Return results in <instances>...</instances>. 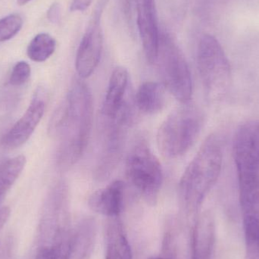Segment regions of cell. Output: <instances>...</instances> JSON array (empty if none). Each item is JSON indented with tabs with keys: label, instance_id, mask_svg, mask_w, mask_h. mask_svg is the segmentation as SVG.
I'll return each mask as SVG.
<instances>
[{
	"label": "cell",
	"instance_id": "obj_1",
	"mask_svg": "<svg viewBox=\"0 0 259 259\" xmlns=\"http://www.w3.org/2000/svg\"><path fill=\"white\" fill-rule=\"evenodd\" d=\"M93 117L92 94L84 82L76 79L53 114L49 128L51 135L60 139L57 163L62 170H68L81 158L89 142Z\"/></svg>",
	"mask_w": 259,
	"mask_h": 259
},
{
	"label": "cell",
	"instance_id": "obj_2",
	"mask_svg": "<svg viewBox=\"0 0 259 259\" xmlns=\"http://www.w3.org/2000/svg\"><path fill=\"white\" fill-rule=\"evenodd\" d=\"M223 141L220 135L207 137L184 170L178 186L180 206L187 216H197L199 209L222 172Z\"/></svg>",
	"mask_w": 259,
	"mask_h": 259
},
{
	"label": "cell",
	"instance_id": "obj_3",
	"mask_svg": "<svg viewBox=\"0 0 259 259\" xmlns=\"http://www.w3.org/2000/svg\"><path fill=\"white\" fill-rule=\"evenodd\" d=\"M233 156L243 219H259V118L246 121L236 131Z\"/></svg>",
	"mask_w": 259,
	"mask_h": 259
},
{
	"label": "cell",
	"instance_id": "obj_4",
	"mask_svg": "<svg viewBox=\"0 0 259 259\" xmlns=\"http://www.w3.org/2000/svg\"><path fill=\"white\" fill-rule=\"evenodd\" d=\"M204 124L202 111L191 103H184L163 121L157 134L161 155L174 159L185 155L200 135Z\"/></svg>",
	"mask_w": 259,
	"mask_h": 259
},
{
	"label": "cell",
	"instance_id": "obj_5",
	"mask_svg": "<svg viewBox=\"0 0 259 259\" xmlns=\"http://www.w3.org/2000/svg\"><path fill=\"white\" fill-rule=\"evenodd\" d=\"M134 118V109L129 100L115 116L100 115V147L94 170V178L97 181H106L119 164Z\"/></svg>",
	"mask_w": 259,
	"mask_h": 259
},
{
	"label": "cell",
	"instance_id": "obj_6",
	"mask_svg": "<svg viewBox=\"0 0 259 259\" xmlns=\"http://www.w3.org/2000/svg\"><path fill=\"white\" fill-rule=\"evenodd\" d=\"M196 65L208 100H223L231 88L232 73L225 50L212 35L204 34L199 39Z\"/></svg>",
	"mask_w": 259,
	"mask_h": 259
},
{
	"label": "cell",
	"instance_id": "obj_7",
	"mask_svg": "<svg viewBox=\"0 0 259 259\" xmlns=\"http://www.w3.org/2000/svg\"><path fill=\"white\" fill-rule=\"evenodd\" d=\"M126 176L130 184L149 205H155L163 184L161 163L144 137L133 143L126 160Z\"/></svg>",
	"mask_w": 259,
	"mask_h": 259
},
{
	"label": "cell",
	"instance_id": "obj_8",
	"mask_svg": "<svg viewBox=\"0 0 259 259\" xmlns=\"http://www.w3.org/2000/svg\"><path fill=\"white\" fill-rule=\"evenodd\" d=\"M163 86L177 100L190 103L193 80L182 50L168 34L161 35L158 59Z\"/></svg>",
	"mask_w": 259,
	"mask_h": 259
},
{
	"label": "cell",
	"instance_id": "obj_9",
	"mask_svg": "<svg viewBox=\"0 0 259 259\" xmlns=\"http://www.w3.org/2000/svg\"><path fill=\"white\" fill-rule=\"evenodd\" d=\"M38 248L59 243L71 235L69 191L65 181L56 183L49 192L38 229Z\"/></svg>",
	"mask_w": 259,
	"mask_h": 259
},
{
	"label": "cell",
	"instance_id": "obj_10",
	"mask_svg": "<svg viewBox=\"0 0 259 259\" xmlns=\"http://www.w3.org/2000/svg\"><path fill=\"white\" fill-rule=\"evenodd\" d=\"M47 94L38 88L24 115L2 137V146L13 149L23 146L31 137L45 113Z\"/></svg>",
	"mask_w": 259,
	"mask_h": 259
},
{
	"label": "cell",
	"instance_id": "obj_11",
	"mask_svg": "<svg viewBox=\"0 0 259 259\" xmlns=\"http://www.w3.org/2000/svg\"><path fill=\"white\" fill-rule=\"evenodd\" d=\"M102 9L96 12L77 49L75 68L80 79L92 75L98 67L103 48V34L100 25Z\"/></svg>",
	"mask_w": 259,
	"mask_h": 259
},
{
	"label": "cell",
	"instance_id": "obj_12",
	"mask_svg": "<svg viewBox=\"0 0 259 259\" xmlns=\"http://www.w3.org/2000/svg\"><path fill=\"white\" fill-rule=\"evenodd\" d=\"M137 27L146 59L156 63L160 46L159 27L155 0H134Z\"/></svg>",
	"mask_w": 259,
	"mask_h": 259
},
{
	"label": "cell",
	"instance_id": "obj_13",
	"mask_svg": "<svg viewBox=\"0 0 259 259\" xmlns=\"http://www.w3.org/2000/svg\"><path fill=\"white\" fill-rule=\"evenodd\" d=\"M215 243V222L210 211L198 214L190 237V259H211Z\"/></svg>",
	"mask_w": 259,
	"mask_h": 259
},
{
	"label": "cell",
	"instance_id": "obj_14",
	"mask_svg": "<svg viewBox=\"0 0 259 259\" xmlns=\"http://www.w3.org/2000/svg\"><path fill=\"white\" fill-rule=\"evenodd\" d=\"M124 201V184L115 181L92 193L88 200L90 208L107 218L120 217Z\"/></svg>",
	"mask_w": 259,
	"mask_h": 259
},
{
	"label": "cell",
	"instance_id": "obj_15",
	"mask_svg": "<svg viewBox=\"0 0 259 259\" xmlns=\"http://www.w3.org/2000/svg\"><path fill=\"white\" fill-rule=\"evenodd\" d=\"M128 87V71L124 67H117L111 74L100 115L112 117L118 114L129 100Z\"/></svg>",
	"mask_w": 259,
	"mask_h": 259
},
{
	"label": "cell",
	"instance_id": "obj_16",
	"mask_svg": "<svg viewBox=\"0 0 259 259\" xmlns=\"http://www.w3.org/2000/svg\"><path fill=\"white\" fill-rule=\"evenodd\" d=\"M97 237V225L92 218L82 219L72 231L69 259H90Z\"/></svg>",
	"mask_w": 259,
	"mask_h": 259
},
{
	"label": "cell",
	"instance_id": "obj_17",
	"mask_svg": "<svg viewBox=\"0 0 259 259\" xmlns=\"http://www.w3.org/2000/svg\"><path fill=\"white\" fill-rule=\"evenodd\" d=\"M105 259H133V252L120 217L108 218Z\"/></svg>",
	"mask_w": 259,
	"mask_h": 259
},
{
	"label": "cell",
	"instance_id": "obj_18",
	"mask_svg": "<svg viewBox=\"0 0 259 259\" xmlns=\"http://www.w3.org/2000/svg\"><path fill=\"white\" fill-rule=\"evenodd\" d=\"M165 88L162 83L146 81L139 87L134 105L146 115H155L163 110L166 103Z\"/></svg>",
	"mask_w": 259,
	"mask_h": 259
},
{
	"label": "cell",
	"instance_id": "obj_19",
	"mask_svg": "<svg viewBox=\"0 0 259 259\" xmlns=\"http://www.w3.org/2000/svg\"><path fill=\"white\" fill-rule=\"evenodd\" d=\"M27 159L23 155L0 163V199L16 182L25 167Z\"/></svg>",
	"mask_w": 259,
	"mask_h": 259
},
{
	"label": "cell",
	"instance_id": "obj_20",
	"mask_svg": "<svg viewBox=\"0 0 259 259\" xmlns=\"http://www.w3.org/2000/svg\"><path fill=\"white\" fill-rule=\"evenodd\" d=\"M56 41L47 33L36 34L29 42L27 55L30 60L35 62H46L56 51Z\"/></svg>",
	"mask_w": 259,
	"mask_h": 259
},
{
	"label": "cell",
	"instance_id": "obj_21",
	"mask_svg": "<svg viewBox=\"0 0 259 259\" xmlns=\"http://www.w3.org/2000/svg\"><path fill=\"white\" fill-rule=\"evenodd\" d=\"M71 236L56 244L47 247L38 248L36 259H69Z\"/></svg>",
	"mask_w": 259,
	"mask_h": 259
},
{
	"label": "cell",
	"instance_id": "obj_22",
	"mask_svg": "<svg viewBox=\"0 0 259 259\" xmlns=\"http://www.w3.org/2000/svg\"><path fill=\"white\" fill-rule=\"evenodd\" d=\"M22 27V17L18 14H11L0 19V42L15 37Z\"/></svg>",
	"mask_w": 259,
	"mask_h": 259
},
{
	"label": "cell",
	"instance_id": "obj_23",
	"mask_svg": "<svg viewBox=\"0 0 259 259\" xmlns=\"http://www.w3.org/2000/svg\"><path fill=\"white\" fill-rule=\"evenodd\" d=\"M31 74L30 65L24 61H20L14 65L9 77V83L13 87H21L27 83Z\"/></svg>",
	"mask_w": 259,
	"mask_h": 259
},
{
	"label": "cell",
	"instance_id": "obj_24",
	"mask_svg": "<svg viewBox=\"0 0 259 259\" xmlns=\"http://www.w3.org/2000/svg\"><path fill=\"white\" fill-rule=\"evenodd\" d=\"M245 259H259V234L245 235Z\"/></svg>",
	"mask_w": 259,
	"mask_h": 259
},
{
	"label": "cell",
	"instance_id": "obj_25",
	"mask_svg": "<svg viewBox=\"0 0 259 259\" xmlns=\"http://www.w3.org/2000/svg\"><path fill=\"white\" fill-rule=\"evenodd\" d=\"M61 18L60 5L58 3H54L50 6V9L47 11V18L50 22L56 24L59 22Z\"/></svg>",
	"mask_w": 259,
	"mask_h": 259
},
{
	"label": "cell",
	"instance_id": "obj_26",
	"mask_svg": "<svg viewBox=\"0 0 259 259\" xmlns=\"http://www.w3.org/2000/svg\"><path fill=\"white\" fill-rule=\"evenodd\" d=\"M94 0H73L70 6L71 12H84L92 4Z\"/></svg>",
	"mask_w": 259,
	"mask_h": 259
},
{
	"label": "cell",
	"instance_id": "obj_27",
	"mask_svg": "<svg viewBox=\"0 0 259 259\" xmlns=\"http://www.w3.org/2000/svg\"><path fill=\"white\" fill-rule=\"evenodd\" d=\"M10 208L9 207H2L0 208V231L4 227L10 216Z\"/></svg>",
	"mask_w": 259,
	"mask_h": 259
},
{
	"label": "cell",
	"instance_id": "obj_28",
	"mask_svg": "<svg viewBox=\"0 0 259 259\" xmlns=\"http://www.w3.org/2000/svg\"><path fill=\"white\" fill-rule=\"evenodd\" d=\"M30 1H31V0H17V3H18L20 6H22L27 4V3Z\"/></svg>",
	"mask_w": 259,
	"mask_h": 259
},
{
	"label": "cell",
	"instance_id": "obj_29",
	"mask_svg": "<svg viewBox=\"0 0 259 259\" xmlns=\"http://www.w3.org/2000/svg\"><path fill=\"white\" fill-rule=\"evenodd\" d=\"M149 259H169V258H166V257H151V258H149Z\"/></svg>",
	"mask_w": 259,
	"mask_h": 259
}]
</instances>
